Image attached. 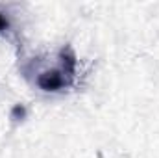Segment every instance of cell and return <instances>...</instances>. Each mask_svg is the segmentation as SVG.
<instances>
[{"label": "cell", "mask_w": 159, "mask_h": 158, "mask_svg": "<svg viewBox=\"0 0 159 158\" xmlns=\"http://www.w3.org/2000/svg\"><path fill=\"white\" fill-rule=\"evenodd\" d=\"M76 69H78L76 54L70 45H65L63 48H59V52L52 62H43L39 67H35L34 73H26V75L28 77L34 75V84L41 91L59 93L74 84Z\"/></svg>", "instance_id": "obj_1"}, {"label": "cell", "mask_w": 159, "mask_h": 158, "mask_svg": "<svg viewBox=\"0 0 159 158\" xmlns=\"http://www.w3.org/2000/svg\"><path fill=\"white\" fill-rule=\"evenodd\" d=\"M7 28H9V21H7V17L0 11V34H2V32H6Z\"/></svg>", "instance_id": "obj_2"}]
</instances>
